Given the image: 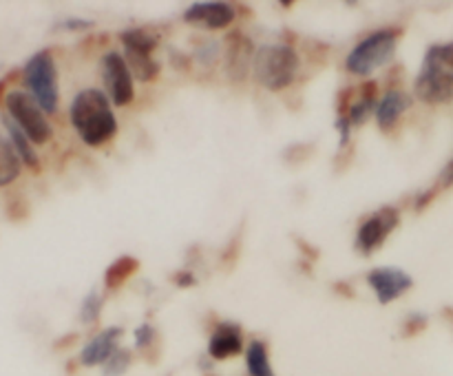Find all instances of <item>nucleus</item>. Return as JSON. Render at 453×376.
<instances>
[{
    "label": "nucleus",
    "instance_id": "a878e982",
    "mask_svg": "<svg viewBox=\"0 0 453 376\" xmlns=\"http://www.w3.org/2000/svg\"><path fill=\"white\" fill-rule=\"evenodd\" d=\"M133 336H135V349L140 354H144V357L149 349H155V345H157V339H159L157 327L149 321L140 323V326L135 327V332H133Z\"/></svg>",
    "mask_w": 453,
    "mask_h": 376
},
{
    "label": "nucleus",
    "instance_id": "7ed1b4c3",
    "mask_svg": "<svg viewBox=\"0 0 453 376\" xmlns=\"http://www.w3.org/2000/svg\"><path fill=\"white\" fill-rule=\"evenodd\" d=\"M403 35H405V27L401 25L380 27L365 34L345 56V71L354 78L370 80L372 73L389 66Z\"/></svg>",
    "mask_w": 453,
    "mask_h": 376
},
{
    "label": "nucleus",
    "instance_id": "f704fd0d",
    "mask_svg": "<svg viewBox=\"0 0 453 376\" xmlns=\"http://www.w3.org/2000/svg\"><path fill=\"white\" fill-rule=\"evenodd\" d=\"M18 78L22 80V71H9V73L4 75V78H0V104H4V100H7L9 84L16 82Z\"/></svg>",
    "mask_w": 453,
    "mask_h": 376
},
{
    "label": "nucleus",
    "instance_id": "2eb2a0df",
    "mask_svg": "<svg viewBox=\"0 0 453 376\" xmlns=\"http://www.w3.org/2000/svg\"><path fill=\"white\" fill-rule=\"evenodd\" d=\"M124 330L119 326H111L100 330L97 334H93L91 339L84 343V348L80 349L78 363L82 367H96L104 365L111 357H113L115 349L119 348V341H122Z\"/></svg>",
    "mask_w": 453,
    "mask_h": 376
},
{
    "label": "nucleus",
    "instance_id": "4be33fe9",
    "mask_svg": "<svg viewBox=\"0 0 453 376\" xmlns=\"http://www.w3.org/2000/svg\"><path fill=\"white\" fill-rule=\"evenodd\" d=\"M102 308H104V295H100L97 290H91L80 303V323L82 326H96L102 317Z\"/></svg>",
    "mask_w": 453,
    "mask_h": 376
},
{
    "label": "nucleus",
    "instance_id": "412c9836",
    "mask_svg": "<svg viewBox=\"0 0 453 376\" xmlns=\"http://www.w3.org/2000/svg\"><path fill=\"white\" fill-rule=\"evenodd\" d=\"M122 53L128 69H131L133 78L140 80V82L150 84L159 78V73H162V65H159V60H155V56H142V53H127V51Z\"/></svg>",
    "mask_w": 453,
    "mask_h": 376
},
{
    "label": "nucleus",
    "instance_id": "cd10ccee",
    "mask_svg": "<svg viewBox=\"0 0 453 376\" xmlns=\"http://www.w3.org/2000/svg\"><path fill=\"white\" fill-rule=\"evenodd\" d=\"M427 323H429L427 314H423V312L407 314L405 321H403V327H401V336L403 339H414V336H418L420 332L427 330Z\"/></svg>",
    "mask_w": 453,
    "mask_h": 376
},
{
    "label": "nucleus",
    "instance_id": "2f4dec72",
    "mask_svg": "<svg viewBox=\"0 0 453 376\" xmlns=\"http://www.w3.org/2000/svg\"><path fill=\"white\" fill-rule=\"evenodd\" d=\"M168 58H171L173 62V69L181 71V73H188V71L193 69V56L180 51V49H171V51H168Z\"/></svg>",
    "mask_w": 453,
    "mask_h": 376
},
{
    "label": "nucleus",
    "instance_id": "473e14b6",
    "mask_svg": "<svg viewBox=\"0 0 453 376\" xmlns=\"http://www.w3.org/2000/svg\"><path fill=\"white\" fill-rule=\"evenodd\" d=\"M171 281L175 283L177 288H195L199 283V279H197V274H195V270L181 268V270H177V272H173Z\"/></svg>",
    "mask_w": 453,
    "mask_h": 376
},
{
    "label": "nucleus",
    "instance_id": "1a4fd4ad",
    "mask_svg": "<svg viewBox=\"0 0 453 376\" xmlns=\"http://www.w3.org/2000/svg\"><path fill=\"white\" fill-rule=\"evenodd\" d=\"M379 82L376 80H363L361 84L357 87V96H354L352 109H349L348 119L343 122H334V128L339 131L341 135V144L339 150H345L352 146V131L354 128L363 127L367 119L374 115L376 106H379Z\"/></svg>",
    "mask_w": 453,
    "mask_h": 376
},
{
    "label": "nucleus",
    "instance_id": "72a5a7b5",
    "mask_svg": "<svg viewBox=\"0 0 453 376\" xmlns=\"http://www.w3.org/2000/svg\"><path fill=\"white\" fill-rule=\"evenodd\" d=\"M438 193H441V188H438L436 184L429 186V188H425V190H420V193L416 195V199H414V211L416 212H423L425 208H427L429 203H432L434 199H436Z\"/></svg>",
    "mask_w": 453,
    "mask_h": 376
},
{
    "label": "nucleus",
    "instance_id": "c85d7f7f",
    "mask_svg": "<svg viewBox=\"0 0 453 376\" xmlns=\"http://www.w3.org/2000/svg\"><path fill=\"white\" fill-rule=\"evenodd\" d=\"M4 215H7L9 221H25L27 217L31 215V208H29V202H27L22 195H16V197H12L7 202V206H4Z\"/></svg>",
    "mask_w": 453,
    "mask_h": 376
},
{
    "label": "nucleus",
    "instance_id": "f3484780",
    "mask_svg": "<svg viewBox=\"0 0 453 376\" xmlns=\"http://www.w3.org/2000/svg\"><path fill=\"white\" fill-rule=\"evenodd\" d=\"M0 119H3V127H4V131H7V137L12 140L13 149H16L18 157L22 159V166H27L31 173L40 175V171H42V164H40V155L35 153L34 142L25 135V131H22V128L18 127V124L13 122L7 113H4Z\"/></svg>",
    "mask_w": 453,
    "mask_h": 376
},
{
    "label": "nucleus",
    "instance_id": "5701e85b",
    "mask_svg": "<svg viewBox=\"0 0 453 376\" xmlns=\"http://www.w3.org/2000/svg\"><path fill=\"white\" fill-rule=\"evenodd\" d=\"M221 58H224V47H221V42H217V40H203V42H199V47H195L193 51V60L197 62L199 66H203V69L215 66Z\"/></svg>",
    "mask_w": 453,
    "mask_h": 376
},
{
    "label": "nucleus",
    "instance_id": "f8f14e48",
    "mask_svg": "<svg viewBox=\"0 0 453 376\" xmlns=\"http://www.w3.org/2000/svg\"><path fill=\"white\" fill-rule=\"evenodd\" d=\"M246 336H243V327L234 321H219L212 327L211 336H208V358L212 361H230V358L239 357L246 352Z\"/></svg>",
    "mask_w": 453,
    "mask_h": 376
},
{
    "label": "nucleus",
    "instance_id": "a211bd4d",
    "mask_svg": "<svg viewBox=\"0 0 453 376\" xmlns=\"http://www.w3.org/2000/svg\"><path fill=\"white\" fill-rule=\"evenodd\" d=\"M142 261L133 255H122L118 259H113L109 264V268L104 270V277H102V283H104L106 292H118L140 272Z\"/></svg>",
    "mask_w": 453,
    "mask_h": 376
},
{
    "label": "nucleus",
    "instance_id": "4c0bfd02",
    "mask_svg": "<svg viewBox=\"0 0 453 376\" xmlns=\"http://www.w3.org/2000/svg\"><path fill=\"white\" fill-rule=\"evenodd\" d=\"M75 341H78V334H65L62 336V339H58L56 343H53V349H65V348H71V345L75 343Z\"/></svg>",
    "mask_w": 453,
    "mask_h": 376
},
{
    "label": "nucleus",
    "instance_id": "b1692460",
    "mask_svg": "<svg viewBox=\"0 0 453 376\" xmlns=\"http://www.w3.org/2000/svg\"><path fill=\"white\" fill-rule=\"evenodd\" d=\"M133 365V352L128 348H118L113 357L102 365V376H124Z\"/></svg>",
    "mask_w": 453,
    "mask_h": 376
},
{
    "label": "nucleus",
    "instance_id": "20e7f679",
    "mask_svg": "<svg viewBox=\"0 0 453 376\" xmlns=\"http://www.w3.org/2000/svg\"><path fill=\"white\" fill-rule=\"evenodd\" d=\"M301 69V56L296 47L288 42L264 44L257 49L252 78L270 93H283L296 82Z\"/></svg>",
    "mask_w": 453,
    "mask_h": 376
},
{
    "label": "nucleus",
    "instance_id": "f257e3e1",
    "mask_svg": "<svg viewBox=\"0 0 453 376\" xmlns=\"http://www.w3.org/2000/svg\"><path fill=\"white\" fill-rule=\"evenodd\" d=\"M69 119L82 144L88 149H100L118 135L119 124L113 102L109 100L104 88L88 87L75 93L69 106Z\"/></svg>",
    "mask_w": 453,
    "mask_h": 376
},
{
    "label": "nucleus",
    "instance_id": "ea45409f",
    "mask_svg": "<svg viewBox=\"0 0 453 376\" xmlns=\"http://www.w3.org/2000/svg\"><path fill=\"white\" fill-rule=\"evenodd\" d=\"M168 376H171V374H168Z\"/></svg>",
    "mask_w": 453,
    "mask_h": 376
},
{
    "label": "nucleus",
    "instance_id": "0eeeda50",
    "mask_svg": "<svg viewBox=\"0 0 453 376\" xmlns=\"http://www.w3.org/2000/svg\"><path fill=\"white\" fill-rule=\"evenodd\" d=\"M401 208L394 206V203L380 206L372 215L363 217L357 228V237H354V250L363 257H372L383 248L389 234L401 226Z\"/></svg>",
    "mask_w": 453,
    "mask_h": 376
},
{
    "label": "nucleus",
    "instance_id": "aec40b11",
    "mask_svg": "<svg viewBox=\"0 0 453 376\" xmlns=\"http://www.w3.org/2000/svg\"><path fill=\"white\" fill-rule=\"evenodd\" d=\"M22 173V159L18 157L12 140L0 133V188L13 184Z\"/></svg>",
    "mask_w": 453,
    "mask_h": 376
},
{
    "label": "nucleus",
    "instance_id": "58836bf2",
    "mask_svg": "<svg viewBox=\"0 0 453 376\" xmlns=\"http://www.w3.org/2000/svg\"><path fill=\"white\" fill-rule=\"evenodd\" d=\"M206 376H215V374H206Z\"/></svg>",
    "mask_w": 453,
    "mask_h": 376
},
{
    "label": "nucleus",
    "instance_id": "4468645a",
    "mask_svg": "<svg viewBox=\"0 0 453 376\" xmlns=\"http://www.w3.org/2000/svg\"><path fill=\"white\" fill-rule=\"evenodd\" d=\"M414 106V97L411 93H407L405 88H388V91L380 96L379 106L374 111V119H376V127L383 135H392L394 131L398 128L401 124L403 115Z\"/></svg>",
    "mask_w": 453,
    "mask_h": 376
},
{
    "label": "nucleus",
    "instance_id": "423d86ee",
    "mask_svg": "<svg viewBox=\"0 0 453 376\" xmlns=\"http://www.w3.org/2000/svg\"><path fill=\"white\" fill-rule=\"evenodd\" d=\"M7 115L25 131V135L34 142V146L49 144L53 137V127L49 122L42 106L34 100L27 91H9L4 100Z\"/></svg>",
    "mask_w": 453,
    "mask_h": 376
},
{
    "label": "nucleus",
    "instance_id": "c756f323",
    "mask_svg": "<svg viewBox=\"0 0 453 376\" xmlns=\"http://www.w3.org/2000/svg\"><path fill=\"white\" fill-rule=\"evenodd\" d=\"M93 27H96V20H91V18L69 16L58 20L56 25H53V31H71V34H75V31H91Z\"/></svg>",
    "mask_w": 453,
    "mask_h": 376
},
{
    "label": "nucleus",
    "instance_id": "9b49d317",
    "mask_svg": "<svg viewBox=\"0 0 453 376\" xmlns=\"http://www.w3.org/2000/svg\"><path fill=\"white\" fill-rule=\"evenodd\" d=\"M367 283L380 305H389L414 288V277L396 265H376L367 272Z\"/></svg>",
    "mask_w": 453,
    "mask_h": 376
},
{
    "label": "nucleus",
    "instance_id": "dca6fc26",
    "mask_svg": "<svg viewBox=\"0 0 453 376\" xmlns=\"http://www.w3.org/2000/svg\"><path fill=\"white\" fill-rule=\"evenodd\" d=\"M119 42H122V51L127 53L155 56V51L162 44V35L149 27H127V29L119 31Z\"/></svg>",
    "mask_w": 453,
    "mask_h": 376
},
{
    "label": "nucleus",
    "instance_id": "f03ea898",
    "mask_svg": "<svg viewBox=\"0 0 453 376\" xmlns=\"http://www.w3.org/2000/svg\"><path fill=\"white\" fill-rule=\"evenodd\" d=\"M414 97L432 106L453 100V40L429 44L414 80Z\"/></svg>",
    "mask_w": 453,
    "mask_h": 376
},
{
    "label": "nucleus",
    "instance_id": "c9c22d12",
    "mask_svg": "<svg viewBox=\"0 0 453 376\" xmlns=\"http://www.w3.org/2000/svg\"><path fill=\"white\" fill-rule=\"evenodd\" d=\"M436 186L441 190H447V188H451V186H453V159H449V162L445 164V168H442L441 175H438Z\"/></svg>",
    "mask_w": 453,
    "mask_h": 376
},
{
    "label": "nucleus",
    "instance_id": "6e6552de",
    "mask_svg": "<svg viewBox=\"0 0 453 376\" xmlns=\"http://www.w3.org/2000/svg\"><path fill=\"white\" fill-rule=\"evenodd\" d=\"M100 78L113 106H131L135 102V78L122 51L111 49L100 58Z\"/></svg>",
    "mask_w": 453,
    "mask_h": 376
},
{
    "label": "nucleus",
    "instance_id": "9d476101",
    "mask_svg": "<svg viewBox=\"0 0 453 376\" xmlns=\"http://www.w3.org/2000/svg\"><path fill=\"white\" fill-rule=\"evenodd\" d=\"M224 69L230 82L242 84L246 82L248 75L252 73V65H255L257 47L242 29H230L224 38Z\"/></svg>",
    "mask_w": 453,
    "mask_h": 376
},
{
    "label": "nucleus",
    "instance_id": "7c9ffc66",
    "mask_svg": "<svg viewBox=\"0 0 453 376\" xmlns=\"http://www.w3.org/2000/svg\"><path fill=\"white\" fill-rule=\"evenodd\" d=\"M292 239H295V246L299 248L301 259L310 261V264H317L319 257H321V250H319L317 246H312V243H310L308 239L301 237V234H292Z\"/></svg>",
    "mask_w": 453,
    "mask_h": 376
},
{
    "label": "nucleus",
    "instance_id": "393cba45",
    "mask_svg": "<svg viewBox=\"0 0 453 376\" xmlns=\"http://www.w3.org/2000/svg\"><path fill=\"white\" fill-rule=\"evenodd\" d=\"M317 150V144L314 142H295V144L286 146L281 150V159L288 164V166H299V164L308 162L312 157V153Z\"/></svg>",
    "mask_w": 453,
    "mask_h": 376
},
{
    "label": "nucleus",
    "instance_id": "bb28decb",
    "mask_svg": "<svg viewBox=\"0 0 453 376\" xmlns=\"http://www.w3.org/2000/svg\"><path fill=\"white\" fill-rule=\"evenodd\" d=\"M242 248H243V226H239L237 233L230 237V242L226 243V248L221 250V255H219L221 265L228 270H233L234 264L239 261V255H242Z\"/></svg>",
    "mask_w": 453,
    "mask_h": 376
},
{
    "label": "nucleus",
    "instance_id": "6ab92c4d",
    "mask_svg": "<svg viewBox=\"0 0 453 376\" xmlns=\"http://www.w3.org/2000/svg\"><path fill=\"white\" fill-rule=\"evenodd\" d=\"M243 357H246L248 376H277L270 361V348L264 339L248 341Z\"/></svg>",
    "mask_w": 453,
    "mask_h": 376
},
{
    "label": "nucleus",
    "instance_id": "e433bc0d",
    "mask_svg": "<svg viewBox=\"0 0 453 376\" xmlns=\"http://www.w3.org/2000/svg\"><path fill=\"white\" fill-rule=\"evenodd\" d=\"M332 290L336 292V295L345 296V299H354L357 296V290H354V286L349 281H336L332 283Z\"/></svg>",
    "mask_w": 453,
    "mask_h": 376
},
{
    "label": "nucleus",
    "instance_id": "ddd939ff",
    "mask_svg": "<svg viewBox=\"0 0 453 376\" xmlns=\"http://www.w3.org/2000/svg\"><path fill=\"white\" fill-rule=\"evenodd\" d=\"M181 20L186 25H203L208 31L228 29L237 20V4L221 3V0H212V3H195L184 12Z\"/></svg>",
    "mask_w": 453,
    "mask_h": 376
},
{
    "label": "nucleus",
    "instance_id": "39448f33",
    "mask_svg": "<svg viewBox=\"0 0 453 376\" xmlns=\"http://www.w3.org/2000/svg\"><path fill=\"white\" fill-rule=\"evenodd\" d=\"M22 82L29 88V96L42 106L44 113H58V109H60V84H58V65L51 49H40L25 62Z\"/></svg>",
    "mask_w": 453,
    "mask_h": 376
}]
</instances>
